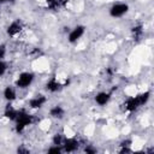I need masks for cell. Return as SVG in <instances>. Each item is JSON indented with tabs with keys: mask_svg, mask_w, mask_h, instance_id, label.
<instances>
[{
	"mask_svg": "<svg viewBox=\"0 0 154 154\" xmlns=\"http://www.w3.org/2000/svg\"><path fill=\"white\" fill-rule=\"evenodd\" d=\"M19 30H21V25L17 24V23H13V24H11V25H10V28H9L7 33H9L10 35H15V34H17Z\"/></svg>",
	"mask_w": 154,
	"mask_h": 154,
	"instance_id": "cell-9",
	"label": "cell"
},
{
	"mask_svg": "<svg viewBox=\"0 0 154 154\" xmlns=\"http://www.w3.org/2000/svg\"><path fill=\"white\" fill-rule=\"evenodd\" d=\"M86 152H87V153H94V149H92V148H86Z\"/></svg>",
	"mask_w": 154,
	"mask_h": 154,
	"instance_id": "cell-20",
	"label": "cell"
},
{
	"mask_svg": "<svg viewBox=\"0 0 154 154\" xmlns=\"http://www.w3.org/2000/svg\"><path fill=\"white\" fill-rule=\"evenodd\" d=\"M48 152L49 153H60V148L59 147H54V148H51Z\"/></svg>",
	"mask_w": 154,
	"mask_h": 154,
	"instance_id": "cell-16",
	"label": "cell"
},
{
	"mask_svg": "<svg viewBox=\"0 0 154 154\" xmlns=\"http://www.w3.org/2000/svg\"><path fill=\"white\" fill-rule=\"evenodd\" d=\"M47 3L51 9H55L57 6H59V0H47Z\"/></svg>",
	"mask_w": 154,
	"mask_h": 154,
	"instance_id": "cell-14",
	"label": "cell"
},
{
	"mask_svg": "<svg viewBox=\"0 0 154 154\" xmlns=\"http://www.w3.org/2000/svg\"><path fill=\"white\" fill-rule=\"evenodd\" d=\"M45 101H46V99L44 98V96H38V98H36V99L30 101V106L33 108H37V107H40Z\"/></svg>",
	"mask_w": 154,
	"mask_h": 154,
	"instance_id": "cell-7",
	"label": "cell"
},
{
	"mask_svg": "<svg viewBox=\"0 0 154 154\" xmlns=\"http://www.w3.org/2000/svg\"><path fill=\"white\" fill-rule=\"evenodd\" d=\"M54 143L55 145H60L62 143V136H60V135H55V137H54Z\"/></svg>",
	"mask_w": 154,
	"mask_h": 154,
	"instance_id": "cell-15",
	"label": "cell"
},
{
	"mask_svg": "<svg viewBox=\"0 0 154 154\" xmlns=\"http://www.w3.org/2000/svg\"><path fill=\"white\" fill-rule=\"evenodd\" d=\"M18 153H28V150H25V149L21 148V149H18Z\"/></svg>",
	"mask_w": 154,
	"mask_h": 154,
	"instance_id": "cell-21",
	"label": "cell"
},
{
	"mask_svg": "<svg viewBox=\"0 0 154 154\" xmlns=\"http://www.w3.org/2000/svg\"><path fill=\"white\" fill-rule=\"evenodd\" d=\"M140 105H141V104H140L139 98H132V99H130V100L128 101V104H126V108H128L129 111H134V110H136Z\"/></svg>",
	"mask_w": 154,
	"mask_h": 154,
	"instance_id": "cell-5",
	"label": "cell"
},
{
	"mask_svg": "<svg viewBox=\"0 0 154 154\" xmlns=\"http://www.w3.org/2000/svg\"><path fill=\"white\" fill-rule=\"evenodd\" d=\"M126 11H128V6L124 4H119V5H114L111 9V15L113 17H119V16L124 15Z\"/></svg>",
	"mask_w": 154,
	"mask_h": 154,
	"instance_id": "cell-3",
	"label": "cell"
},
{
	"mask_svg": "<svg viewBox=\"0 0 154 154\" xmlns=\"http://www.w3.org/2000/svg\"><path fill=\"white\" fill-rule=\"evenodd\" d=\"M107 101H108V94H106V93H100L96 96V102L99 105H105Z\"/></svg>",
	"mask_w": 154,
	"mask_h": 154,
	"instance_id": "cell-8",
	"label": "cell"
},
{
	"mask_svg": "<svg viewBox=\"0 0 154 154\" xmlns=\"http://www.w3.org/2000/svg\"><path fill=\"white\" fill-rule=\"evenodd\" d=\"M4 71H5V64L0 62V76L4 73Z\"/></svg>",
	"mask_w": 154,
	"mask_h": 154,
	"instance_id": "cell-17",
	"label": "cell"
},
{
	"mask_svg": "<svg viewBox=\"0 0 154 154\" xmlns=\"http://www.w3.org/2000/svg\"><path fill=\"white\" fill-rule=\"evenodd\" d=\"M5 116H6L7 118H10V119H15L16 116H17V113H16L13 110H10V107H9L7 111H6V113H5Z\"/></svg>",
	"mask_w": 154,
	"mask_h": 154,
	"instance_id": "cell-13",
	"label": "cell"
},
{
	"mask_svg": "<svg viewBox=\"0 0 154 154\" xmlns=\"http://www.w3.org/2000/svg\"><path fill=\"white\" fill-rule=\"evenodd\" d=\"M4 95H5V98H6L7 100H13V99L16 98V94H15L13 89H11V88H6Z\"/></svg>",
	"mask_w": 154,
	"mask_h": 154,
	"instance_id": "cell-10",
	"label": "cell"
},
{
	"mask_svg": "<svg viewBox=\"0 0 154 154\" xmlns=\"http://www.w3.org/2000/svg\"><path fill=\"white\" fill-rule=\"evenodd\" d=\"M18 123H17V131H22L25 125H28L30 122H31V118L29 117V116L25 113V112H19L18 114Z\"/></svg>",
	"mask_w": 154,
	"mask_h": 154,
	"instance_id": "cell-1",
	"label": "cell"
},
{
	"mask_svg": "<svg viewBox=\"0 0 154 154\" xmlns=\"http://www.w3.org/2000/svg\"><path fill=\"white\" fill-rule=\"evenodd\" d=\"M141 27H137V28H134V33H136V34H141Z\"/></svg>",
	"mask_w": 154,
	"mask_h": 154,
	"instance_id": "cell-19",
	"label": "cell"
},
{
	"mask_svg": "<svg viewBox=\"0 0 154 154\" xmlns=\"http://www.w3.org/2000/svg\"><path fill=\"white\" fill-rule=\"evenodd\" d=\"M83 31H84V28L83 27H77L71 34H70V36H69V40L71 41V42H75L77 38H80L81 36H82V34H83Z\"/></svg>",
	"mask_w": 154,
	"mask_h": 154,
	"instance_id": "cell-4",
	"label": "cell"
},
{
	"mask_svg": "<svg viewBox=\"0 0 154 154\" xmlns=\"http://www.w3.org/2000/svg\"><path fill=\"white\" fill-rule=\"evenodd\" d=\"M4 55H5V47L0 46V58H3Z\"/></svg>",
	"mask_w": 154,
	"mask_h": 154,
	"instance_id": "cell-18",
	"label": "cell"
},
{
	"mask_svg": "<svg viewBox=\"0 0 154 154\" xmlns=\"http://www.w3.org/2000/svg\"><path fill=\"white\" fill-rule=\"evenodd\" d=\"M5 1H7V0H0V3H5Z\"/></svg>",
	"mask_w": 154,
	"mask_h": 154,
	"instance_id": "cell-22",
	"label": "cell"
},
{
	"mask_svg": "<svg viewBox=\"0 0 154 154\" xmlns=\"http://www.w3.org/2000/svg\"><path fill=\"white\" fill-rule=\"evenodd\" d=\"M59 83H57L54 80H52L48 84H47V89H49V90H52V92H55V90H58L59 89Z\"/></svg>",
	"mask_w": 154,
	"mask_h": 154,
	"instance_id": "cell-12",
	"label": "cell"
},
{
	"mask_svg": "<svg viewBox=\"0 0 154 154\" xmlns=\"http://www.w3.org/2000/svg\"><path fill=\"white\" fill-rule=\"evenodd\" d=\"M31 81H33V75L31 73H22L21 77H19V80L17 81V86L24 88V87L29 86L31 83Z\"/></svg>",
	"mask_w": 154,
	"mask_h": 154,
	"instance_id": "cell-2",
	"label": "cell"
},
{
	"mask_svg": "<svg viewBox=\"0 0 154 154\" xmlns=\"http://www.w3.org/2000/svg\"><path fill=\"white\" fill-rule=\"evenodd\" d=\"M77 147H78V143H77L76 140H68L66 143H65V150L66 152H72Z\"/></svg>",
	"mask_w": 154,
	"mask_h": 154,
	"instance_id": "cell-6",
	"label": "cell"
},
{
	"mask_svg": "<svg viewBox=\"0 0 154 154\" xmlns=\"http://www.w3.org/2000/svg\"><path fill=\"white\" fill-rule=\"evenodd\" d=\"M51 114L53 116V117H62V116L64 114V111L62 107H54L52 111H51Z\"/></svg>",
	"mask_w": 154,
	"mask_h": 154,
	"instance_id": "cell-11",
	"label": "cell"
}]
</instances>
